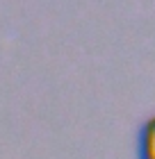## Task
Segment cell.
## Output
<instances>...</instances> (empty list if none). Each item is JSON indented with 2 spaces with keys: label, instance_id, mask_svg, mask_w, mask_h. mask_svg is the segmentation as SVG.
Segmentation results:
<instances>
[{
  "label": "cell",
  "instance_id": "6da1fadb",
  "mask_svg": "<svg viewBox=\"0 0 155 159\" xmlns=\"http://www.w3.org/2000/svg\"><path fill=\"white\" fill-rule=\"evenodd\" d=\"M137 159H155V116L148 118L139 129Z\"/></svg>",
  "mask_w": 155,
  "mask_h": 159
}]
</instances>
